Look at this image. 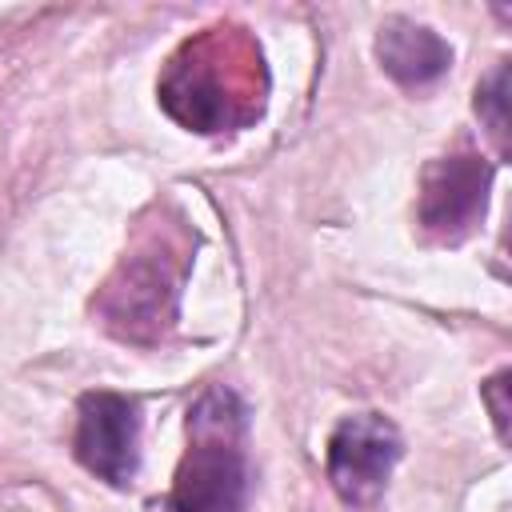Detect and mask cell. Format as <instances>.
<instances>
[{
    "instance_id": "obj_1",
    "label": "cell",
    "mask_w": 512,
    "mask_h": 512,
    "mask_svg": "<svg viewBox=\"0 0 512 512\" xmlns=\"http://www.w3.org/2000/svg\"><path fill=\"white\" fill-rule=\"evenodd\" d=\"M164 112L192 132H228L264 108V60L240 28H208L188 40L160 76Z\"/></svg>"
},
{
    "instance_id": "obj_2",
    "label": "cell",
    "mask_w": 512,
    "mask_h": 512,
    "mask_svg": "<svg viewBox=\"0 0 512 512\" xmlns=\"http://www.w3.org/2000/svg\"><path fill=\"white\" fill-rule=\"evenodd\" d=\"M244 488V408L228 388H208L188 412V452L168 512H240Z\"/></svg>"
},
{
    "instance_id": "obj_3",
    "label": "cell",
    "mask_w": 512,
    "mask_h": 512,
    "mask_svg": "<svg viewBox=\"0 0 512 512\" xmlns=\"http://www.w3.org/2000/svg\"><path fill=\"white\" fill-rule=\"evenodd\" d=\"M176 284H180V272L172 268L168 248H160V252L144 248V252L120 260V268L104 284L96 308L120 340L148 344V340H160V332L168 328V320L176 312Z\"/></svg>"
},
{
    "instance_id": "obj_4",
    "label": "cell",
    "mask_w": 512,
    "mask_h": 512,
    "mask_svg": "<svg viewBox=\"0 0 512 512\" xmlns=\"http://www.w3.org/2000/svg\"><path fill=\"white\" fill-rule=\"evenodd\" d=\"M400 452H404L400 432L380 412L344 416L332 428L328 452H324V472H328L332 492L352 508L376 504L388 488V476H392Z\"/></svg>"
},
{
    "instance_id": "obj_5",
    "label": "cell",
    "mask_w": 512,
    "mask_h": 512,
    "mask_svg": "<svg viewBox=\"0 0 512 512\" xmlns=\"http://www.w3.org/2000/svg\"><path fill=\"white\" fill-rule=\"evenodd\" d=\"M76 460L112 488H128L140 468V412L120 392H84L76 404Z\"/></svg>"
},
{
    "instance_id": "obj_6",
    "label": "cell",
    "mask_w": 512,
    "mask_h": 512,
    "mask_svg": "<svg viewBox=\"0 0 512 512\" xmlns=\"http://www.w3.org/2000/svg\"><path fill=\"white\" fill-rule=\"evenodd\" d=\"M492 164L476 152L432 160L420 184V224L432 236L460 240L488 208Z\"/></svg>"
},
{
    "instance_id": "obj_7",
    "label": "cell",
    "mask_w": 512,
    "mask_h": 512,
    "mask_svg": "<svg viewBox=\"0 0 512 512\" xmlns=\"http://www.w3.org/2000/svg\"><path fill=\"white\" fill-rule=\"evenodd\" d=\"M376 60L396 84L420 88V84H432V80H440L448 72L452 48L432 28L412 24L404 16H392L376 32Z\"/></svg>"
},
{
    "instance_id": "obj_8",
    "label": "cell",
    "mask_w": 512,
    "mask_h": 512,
    "mask_svg": "<svg viewBox=\"0 0 512 512\" xmlns=\"http://www.w3.org/2000/svg\"><path fill=\"white\" fill-rule=\"evenodd\" d=\"M476 116L484 120L496 152L508 156V64H496L476 88Z\"/></svg>"
},
{
    "instance_id": "obj_9",
    "label": "cell",
    "mask_w": 512,
    "mask_h": 512,
    "mask_svg": "<svg viewBox=\"0 0 512 512\" xmlns=\"http://www.w3.org/2000/svg\"><path fill=\"white\" fill-rule=\"evenodd\" d=\"M480 392H484V400H488V412H492L496 436H500V440H508V372H496Z\"/></svg>"
}]
</instances>
